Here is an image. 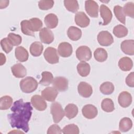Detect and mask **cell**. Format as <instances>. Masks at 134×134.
<instances>
[{
    "mask_svg": "<svg viewBox=\"0 0 134 134\" xmlns=\"http://www.w3.org/2000/svg\"><path fill=\"white\" fill-rule=\"evenodd\" d=\"M12 114L8 119L12 128L21 129L25 132L29 130L28 122L30 119L32 107L30 102H24L22 99L15 102L11 107Z\"/></svg>",
    "mask_w": 134,
    "mask_h": 134,
    "instance_id": "6da1fadb",
    "label": "cell"
},
{
    "mask_svg": "<svg viewBox=\"0 0 134 134\" xmlns=\"http://www.w3.org/2000/svg\"><path fill=\"white\" fill-rule=\"evenodd\" d=\"M42 21L38 18H32L28 20H23L20 23L22 32L28 36H35V32L38 31L42 29Z\"/></svg>",
    "mask_w": 134,
    "mask_h": 134,
    "instance_id": "7a4b0ae2",
    "label": "cell"
},
{
    "mask_svg": "<svg viewBox=\"0 0 134 134\" xmlns=\"http://www.w3.org/2000/svg\"><path fill=\"white\" fill-rule=\"evenodd\" d=\"M38 85L36 80L32 77L27 76L20 82V87L23 92L30 93L35 91Z\"/></svg>",
    "mask_w": 134,
    "mask_h": 134,
    "instance_id": "3957f363",
    "label": "cell"
},
{
    "mask_svg": "<svg viewBox=\"0 0 134 134\" xmlns=\"http://www.w3.org/2000/svg\"><path fill=\"white\" fill-rule=\"evenodd\" d=\"M51 113L54 122H59L64 116V111L60 103L54 102L51 105Z\"/></svg>",
    "mask_w": 134,
    "mask_h": 134,
    "instance_id": "277c9868",
    "label": "cell"
},
{
    "mask_svg": "<svg viewBox=\"0 0 134 134\" xmlns=\"http://www.w3.org/2000/svg\"><path fill=\"white\" fill-rule=\"evenodd\" d=\"M76 56L78 60L81 61H87L92 58V52L88 47L82 46L77 49Z\"/></svg>",
    "mask_w": 134,
    "mask_h": 134,
    "instance_id": "5b68a950",
    "label": "cell"
},
{
    "mask_svg": "<svg viewBox=\"0 0 134 134\" xmlns=\"http://www.w3.org/2000/svg\"><path fill=\"white\" fill-rule=\"evenodd\" d=\"M43 55L46 60L50 64H55L59 62V57L57 49L54 48H47L44 52Z\"/></svg>",
    "mask_w": 134,
    "mask_h": 134,
    "instance_id": "8992f818",
    "label": "cell"
},
{
    "mask_svg": "<svg viewBox=\"0 0 134 134\" xmlns=\"http://www.w3.org/2000/svg\"><path fill=\"white\" fill-rule=\"evenodd\" d=\"M97 41L102 46H109L114 42V38L108 31H102L97 35Z\"/></svg>",
    "mask_w": 134,
    "mask_h": 134,
    "instance_id": "52a82bcc",
    "label": "cell"
},
{
    "mask_svg": "<svg viewBox=\"0 0 134 134\" xmlns=\"http://www.w3.org/2000/svg\"><path fill=\"white\" fill-rule=\"evenodd\" d=\"M85 8L88 15L91 17L94 18L98 17V5L95 1L92 0L86 1L85 2Z\"/></svg>",
    "mask_w": 134,
    "mask_h": 134,
    "instance_id": "ba28073f",
    "label": "cell"
},
{
    "mask_svg": "<svg viewBox=\"0 0 134 134\" xmlns=\"http://www.w3.org/2000/svg\"><path fill=\"white\" fill-rule=\"evenodd\" d=\"M31 103L37 110L39 111L44 110L47 107V103L42 96L35 95L31 98Z\"/></svg>",
    "mask_w": 134,
    "mask_h": 134,
    "instance_id": "9c48e42d",
    "label": "cell"
},
{
    "mask_svg": "<svg viewBox=\"0 0 134 134\" xmlns=\"http://www.w3.org/2000/svg\"><path fill=\"white\" fill-rule=\"evenodd\" d=\"M52 85L58 91H65L68 88V80L64 77L57 76L53 79Z\"/></svg>",
    "mask_w": 134,
    "mask_h": 134,
    "instance_id": "30bf717a",
    "label": "cell"
},
{
    "mask_svg": "<svg viewBox=\"0 0 134 134\" xmlns=\"http://www.w3.org/2000/svg\"><path fill=\"white\" fill-rule=\"evenodd\" d=\"M39 37L41 41L46 44L51 43L54 40V35L52 31L46 27H44L40 30Z\"/></svg>",
    "mask_w": 134,
    "mask_h": 134,
    "instance_id": "8fae6325",
    "label": "cell"
},
{
    "mask_svg": "<svg viewBox=\"0 0 134 134\" xmlns=\"http://www.w3.org/2000/svg\"><path fill=\"white\" fill-rule=\"evenodd\" d=\"M74 20L76 24L82 28L87 27L90 23V18L83 12H77L75 15Z\"/></svg>",
    "mask_w": 134,
    "mask_h": 134,
    "instance_id": "7c38bea8",
    "label": "cell"
},
{
    "mask_svg": "<svg viewBox=\"0 0 134 134\" xmlns=\"http://www.w3.org/2000/svg\"><path fill=\"white\" fill-rule=\"evenodd\" d=\"M79 94L82 97L87 98L93 93V88L91 85L85 82H81L77 86Z\"/></svg>",
    "mask_w": 134,
    "mask_h": 134,
    "instance_id": "4fadbf2b",
    "label": "cell"
},
{
    "mask_svg": "<svg viewBox=\"0 0 134 134\" xmlns=\"http://www.w3.org/2000/svg\"><path fill=\"white\" fill-rule=\"evenodd\" d=\"M58 52L59 54L62 57H69L72 53V47L70 43L67 42H61L58 46Z\"/></svg>",
    "mask_w": 134,
    "mask_h": 134,
    "instance_id": "5bb4252c",
    "label": "cell"
},
{
    "mask_svg": "<svg viewBox=\"0 0 134 134\" xmlns=\"http://www.w3.org/2000/svg\"><path fill=\"white\" fill-rule=\"evenodd\" d=\"M41 96L49 102L55 100L58 94V91L54 87H47L41 91Z\"/></svg>",
    "mask_w": 134,
    "mask_h": 134,
    "instance_id": "9a60e30c",
    "label": "cell"
},
{
    "mask_svg": "<svg viewBox=\"0 0 134 134\" xmlns=\"http://www.w3.org/2000/svg\"><path fill=\"white\" fill-rule=\"evenodd\" d=\"M99 12L100 16L102 17L104 21L102 25H107L110 22L113 17L112 13L110 9L107 6L102 4L100 6Z\"/></svg>",
    "mask_w": 134,
    "mask_h": 134,
    "instance_id": "2e32d148",
    "label": "cell"
},
{
    "mask_svg": "<svg viewBox=\"0 0 134 134\" xmlns=\"http://www.w3.org/2000/svg\"><path fill=\"white\" fill-rule=\"evenodd\" d=\"M82 112L84 117L87 119H93L98 114L97 108L92 104H87L84 106L82 108Z\"/></svg>",
    "mask_w": 134,
    "mask_h": 134,
    "instance_id": "e0dca14e",
    "label": "cell"
},
{
    "mask_svg": "<svg viewBox=\"0 0 134 134\" xmlns=\"http://www.w3.org/2000/svg\"><path fill=\"white\" fill-rule=\"evenodd\" d=\"M118 101L120 106L126 108L129 106L132 103L131 95L127 91H123L119 94Z\"/></svg>",
    "mask_w": 134,
    "mask_h": 134,
    "instance_id": "ac0fdd59",
    "label": "cell"
},
{
    "mask_svg": "<svg viewBox=\"0 0 134 134\" xmlns=\"http://www.w3.org/2000/svg\"><path fill=\"white\" fill-rule=\"evenodd\" d=\"M12 72L13 75L17 78H22L27 74V70L25 67L21 63H17L11 67Z\"/></svg>",
    "mask_w": 134,
    "mask_h": 134,
    "instance_id": "d6986e66",
    "label": "cell"
},
{
    "mask_svg": "<svg viewBox=\"0 0 134 134\" xmlns=\"http://www.w3.org/2000/svg\"><path fill=\"white\" fill-rule=\"evenodd\" d=\"M120 48L123 52L128 55H132L134 54V40H125L123 41L121 44Z\"/></svg>",
    "mask_w": 134,
    "mask_h": 134,
    "instance_id": "ffe728a7",
    "label": "cell"
},
{
    "mask_svg": "<svg viewBox=\"0 0 134 134\" xmlns=\"http://www.w3.org/2000/svg\"><path fill=\"white\" fill-rule=\"evenodd\" d=\"M15 54L16 59L20 62H25L28 59V52L23 47L19 46L16 47L15 50Z\"/></svg>",
    "mask_w": 134,
    "mask_h": 134,
    "instance_id": "44dd1931",
    "label": "cell"
},
{
    "mask_svg": "<svg viewBox=\"0 0 134 134\" xmlns=\"http://www.w3.org/2000/svg\"><path fill=\"white\" fill-rule=\"evenodd\" d=\"M44 21L47 27L50 29L55 28L58 24V18L54 14H49L44 18Z\"/></svg>",
    "mask_w": 134,
    "mask_h": 134,
    "instance_id": "7402d4cb",
    "label": "cell"
},
{
    "mask_svg": "<svg viewBox=\"0 0 134 134\" xmlns=\"http://www.w3.org/2000/svg\"><path fill=\"white\" fill-rule=\"evenodd\" d=\"M118 66L123 71H130L133 66L132 61L129 57H123L119 60Z\"/></svg>",
    "mask_w": 134,
    "mask_h": 134,
    "instance_id": "603a6c76",
    "label": "cell"
},
{
    "mask_svg": "<svg viewBox=\"0 0 134 134\" xmlns=\"http://www.w3.org/2000/svg\"><path fill=\"white\" fill-rule=\"evenodd\" d=\"M67 35L71 40L77 41L79 40L82 36V31L76 27L71 26L68 29Z\"/></svg>",
    "mask_w": 134,
    "mask_h": 134,
    "instance_id": "cb8c5ba5",
    "label": "cell"
},
{
    "mask_svg": "<svg viewBox=\"0 0 134 134\" xmlns=\"http://www.w3.org/2000/svg\"><path fill=\"white\" fill-rule=\"evenodd\" d=\"M64 114L69 119L74 118L78 113V108L74 104H69L64 108Z\"/></svg>",
    "mask_w": 134,
    "mask_h": 134,
    "instance_id": "d4e9b609",
    "label": "cell"
},
{
    "mask_svg": "<svg viewBox=\"0 0 134 134\" xmlns=\"http://www.w3.org/2000/svg\"><path fill=\"white\" fill-rule=\"evenodd\" d=\"M43 50V46L40 42H34L30 46V52L34 57L40 56Z\"/></svg>",
    "mask_w": 134,
    "mask_h": 134,
    "instance_id": "484cf974",
    "label": "cell"
},
{
    "mask_svg": "<svg viewBox=\"0 0 134 134\" xmlns=\"http://www.w3.org/2000/svg\"><path fill=\"white\" fill-rule=\"evenodd\" d=\"M91 67L88 63L82 61L77 65V71L78 73L82 77L87 76L90 72Z\"/></svg>",
    "mask_w": 134,
    "mask_h": 134,
    "instance_id": "4316f807",
    "label": "cell"
},
{
    "mask_svg": "<svg viewBox=\"0 0 134 134\" xmlns=\"http://www.w3.org/2000/svg\"><path fill=\"white\" fill-rule=\"evenodd\" d=\"M132 127V120L128 117H124L119 122V129L121 132H127Z\"/></svg>",
    "mask_w": 134,
    "mask_h": 134,
    "instance_id": "83f0119b",
    "label": "cell"
},
{
    "mask_svg": "<svg viewBox=\"0 0 134 134\" xmlns=\"http://www.w3.org/2000/svg\"><path fill=\"white\" fill-rule=\"evenodd\" d=\"M94 56L96 61L103 62L106 60L108 54L107 51L104 49L98 48L95 50L94 52Z\"/></svg>",
    "mask_w": 134,
    "mask_h": 134,
    "instance_id": "f1b7e54d",
    "label": "cell"
},
{
    "mask_svg": "<svg viewBox=\"0 0 134 134\" xmlns=\"http://www.w3.org/2000/svg\"><path fill=\"white\" fill-rule=\"evenodd\" d=\"M42 79L39 82V84L43 86H48L52 83L53 76L52 74L48 71H44L41 73Z\"/></svg>",
    "mask_w": 134,
    "mask_h": 134,
    "instance_id": "f546056e",
    "label": "cell"
},
{
    "mask_svg": "<svg viewBox=\"0 0 134 134\" xmlns=\"http://www.w3.org/2000/svg\"><path fill=\"white\" fill-rule=\"evenodd\" d=\"M13 98L8 95L2 96L0 98V109L7 110L13 104Z\"/></svg>",
    "mask_w": 134,
    "mask_h": 134,
    "instance_id": "4dcf8cb0",
    "label": "cell"
},
{
    "mask_svg": "<svg viewBox=\"0 0 134 134\" xmlns=\"http://www.w3.org/2000/svg\"><path fill=\"white\" fill-rule=\"evenodd\" d=\"M99 90L104 95H110L114 91V86L110 82H105L100 85Z\"/></svg>",
    "mask_w": 134,
    "mask_h": 134,
    "instance_id": "1f68e13d",
    "label": "cell"
},
{
    "mask_svg": "<svg viewBox=\"0 0 134 134\" xmlns=\"http://www.w3.org/2000/svg\"><path fill=\"white\" fill-rule=\"evenodd\" d=\"M113 34L117 38H122L128 34L127 28L120 24L116 26L113 29Z\"/></svg>",
    "mask_w": 134,
    "mask_h": 134,
    "instance_id": "d6a6232c",
    "label": "cell"
},
{
    "mask_svg": "<svg viewBox=\"0 0 134 134\" xmlns=\"http://www.w3.org/2000/svg\"><path fill=\"white\" fill-rule=\"evenodd\" d=\"M102 109L106 112H112L115 109L114 104L113 101L108 98L104 99L101 103Z\"/></svg>",
    "mask_w": 134,
    "mask_h": 134,
    "instance_id": "836d02e7",
    "label": "cell"
},
{
    "mask_svg": "<svg viewBox=\"0 0 134 134\" xmlns=\"http://www.w3.org/2000/svg\"><path fill=\"white\" fill-rule=\"evenodd\" d=\"M64 5L66 9L72 13H76L79 8L78 2L75 0H65Z\"/></svg>",
    "mask_w": 134,
    "mask_h": 134,
    "instance_id": "e575fe53",
    "label": "cell"
},
{
    "mask_svg": "<svg viewBox=\"0 0 134 134\" xmlns=\"http://www.w3.org/2000/svg\"><path fill=\"white\" fill-rule=\"evenodd\" d=\"M114 13L117 19L122 24H125L126 16L123 12V8L121 6L116 5L114 8Z\"/></svg>",
    "mask_w": 134,
    "mask_h": 134,
    "instance_id": "d590c367",
    "label": "cell"
},
{
    "mask_svg": "<svg viewBox=\"0 0 134 134\" xmlns=\"http://www.w3.org/2000/svg\"><path fill=\"white\" fill-rule=\"evenodd\" d=\"M62 132L64 134H78L79 133V129L78 126L75 124H69L63 128Z\"/></svg>",
    "mask_w": 134,
    "mask_h": 134,
    "instance_id": "8d00e7d4",
    "label": "cell"
},
{
    "mask_svg": "<svg viewBox=\"0 0 134 134\" xmlns=\"http://www.w3.org/2000/svg\"><path fill=\"white\" fill-rule=\"evenodd\" d=\"M122 8L125 15L131 18L134 17V4L132 2H128L125 4Z\"/></svg>",
    "mask_w": 134,
    "mask_h": 134,
    "instance_id": "74e56055",
    "label": "cell"
},
{
    "mask_svg": "<svg viewBox=\"0 0 134 134\" xmlns=\"http://www.w3.org/2000/svg\"><path fill=\"white\" fill-rule=\"evenodd\" d=\"M7 38L13 46H18L21 43L22 38L19 35L10 32L8 35Z\"/></svg>",
    "mask_w": 134,
    "mask_h": 134,
    "instance_id": "f35d334b",
    "label": "cell"
},
{
    "mask_svg": "<svg viewBox=\"0 0 134 134\" xmlns=\"http://www.w3.org/2000/svg\"><path fill=\"white\" fill-rule=\"evenodd\" d=\"M1 46L3 51L6 53H9L13 48V46L8 38H4L1 40Z\"/></svg>",
    "mask_w": 134,
    "mask_h": 134,
    "instance_id": "ab89813d",
    "label": "cell"
},
{
    "mask_svg": "<svg viewBox=\"0 0 134 134\" xmlns=\"http://www.w3.org/2000/svg\"><path fill=\"white\" fill-rule=\"evenodd\" d=\"M54 5V1L52 0H42L38 3V6L41 10H48L51 9Z\"/></svg>",
    "mask_w": 134,
    "mask_h": 134,
    "instance_id": "60d3db41",
    "label": "cell"
},
{
    "mask_svg": "<svg viewBox=\"0 0 134 134\" xmlns=\"http://www.w3.org/2000/svg\"><path fill=\"white\" fill-rule=\"evenodd\" d=\"M62 132V130L60 127L56 124L52 125L48 129L47 133L51 134V133H61Z\"/></svg>",
    "mask_w": 134,
    "mask_h": 134,
    "instance_id": "b9f144b4",
    "label": "cell"
},
{
    "mask_svg": "<svg viewBox=\"0 0 134 134\" xmlns=\"http://www.w3.org/2000/svg\"><path fill=\"white\" fill-rule=\"evenodd\" d=\"M126 83L129 87H133L134 86V73L133 72H131L127 76L126 79Z\"/></svg>",
    "mask_w": 134,
    "mask_h": 134,
    "instance_id": "7bdbcfd3",
    "label": "cell"
},
{
    "mask_svg": "<svg viewBox=\"0 0 134 134\" xmlns=\"http://www.w3.org/2000/svg\"><path fill=\"white\" fill-rule=\"evenodd\" d=\"M0 54H1V63H0V65H2L6 62V57H5V55H4L2 53H1Z\"/></svg>",
    "mask_w": 134,
    "mask_h": 134,
    "instance_id": "ee69618b",
    "label": "cell"
},
{
    "mask_svg": "<svg viewBox=\"0 0 134 134\" xmlns=\"http://www.w3.org/2000/svg\"><path fill=\"white\" fill-rule=\"evenodd\" d=\"M3 3H4L3 4L2 3H0L1 9H3V8H4L6 7L8 5L9 1H3Z\"/></svg>",
    "mask_w": 134,
    "mask_h": 134,
    "instance_id": "f6af8a7d",
    "label": "cell"
}]
</instances>
